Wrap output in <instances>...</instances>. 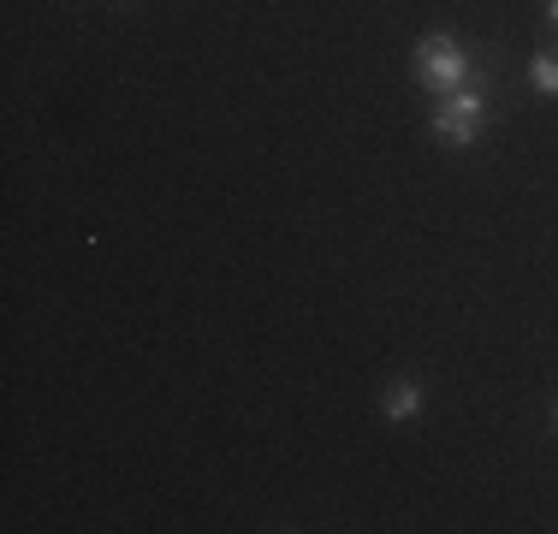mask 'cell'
<instances>
[{"label": "cell", "mask_w": 558, "mask_h": 534, "mask_svg": "<svg viewBox=\"0 0 558 534\" xmlns=\"http://www.w3.org/2000/svg\"><path fill=\"white\" fill-rule=\"evenodd\" d=\"M553 434H558V398H553Z\"/></svg>", "instance_id": "obj_6"}, {"label": "cell", "mask_w": 558, "mask_h": 534, "mask_svg": "<svg viewBox=\"0 0 558 534\" xmlns=\"http://www.w3.org/2000/svg\"><path fill=\"white\" fill-rule=\"evenodd\" d=\"M529 84H535L541 96L558 101V53H553V48H541L535 60H529Z\"/></svg>", "instance_id": "obj_4"}, {"label": "cell", "mask_w": 558, "mask_h": 534, "mask_svg": "<svg viewBox=\"0 0 558 534\" xmlns=\"http://www.w3.org/2000/svg\"><path fill=\"white\" fill-rule=\"evenodd\" d=\"M410 72H416V84L428 89V96H451V89L475 84V77H482V65H475V48L463 43V36H451V31H428V36H416Z\"/></svg>", "instance_id": "obj_1"}, {"label": "cell", "mask_w": 558, "mask_h": 534, "mask_svg": "<svg viewBox=\"0 0 558 534\" xmlns=\"http://www.w3.org/2000/svg\"><path fill=\"white\" fill-rule=\"evenodd\" d=\"M422 404H428V386H422L416 374H398L387 392H380V416L387 422H416Z\"/></svg>", "instance_id": "obj_3"}, {"label": "cell", "mask_w": 558, "mask_h": 534, "mask_svg": "<svg viewBox=\"0 0 558 534\" xmlns=\"http://www.w3.org/2000/svg\"><path fill=\"white\" fill-rule=\"evenodd\" d=\"M547 24H558V0H547Z\"/></svg>", "instance_id": "obj_5"}, {"label": "cell", "mask_w": 558, "mask_h": 534, "mask_svg": "<svg viewBox=\"0 0 558 534\" xmlns=\"http://www.w3.org/2000/svg\"><path fill=\"white\" fill-rule=\"evenodd\" d=\"M482 125H487V84L475 77V84L451 89V96L434 101L428 113V131L446 143V149H470V143H482Z\"/></svg>", "instance_id": "obj_2"}]
</instances>
